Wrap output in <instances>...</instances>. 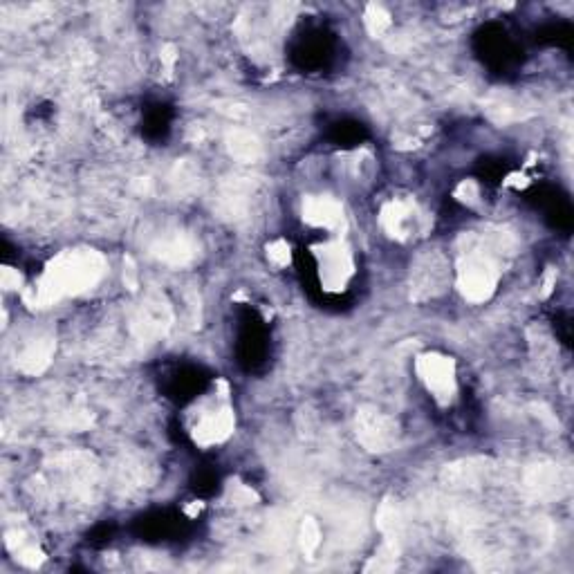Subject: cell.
I'll return each instance as SVG.
<instances>
[{"label":"cell","mask_w":574,"mask_h":574,"mask_svg":"<svg viewBox=\"0 0 574 574\" xmlns=\"http://www.w3.org/2000/svg\"><path fill=\"white\" fill-rule=\"evenodd\" d=\"M101 274V261L95 254H63L43 276L41 296L45 299H61L74 292L86 290Z\"/></svg>","instance_id":"obj_1"},{"label":"cell","mask_w":574,"mask_h":574,"mask_svg":"<svg viewBox=\"0 0 574 574\" xmlns=\"http://www.w3.org/2000/svg\"><path fill=\"white\" fill-rule=\"evenodd\" d=\"M305 220L314 227L332 229L341 222V205L330 198H312L305 202Z\"/></svg>","instance_id":"obj_4"},{"label":"cell","mask_w":574,"mask_h":574,"mask_svg":"<svg viewBox=\"0 0 574 574\" xmlns=\"http://www.w3.org/2000/svg\"><path fill=\"white\" fill-rule=\"evenodd\" d=\"M270 256L274 258V261L285 263L287 258H290V247H287L285 243H276L270 247Z\"/></svg>","instance_id":"obj_5"},{"label":"cell","mask_w":574,"mask_h":574,"mask_svg":"<svg viewBox=\"0 0 574 574\" xmlns=\"http://www.w3.org/2000/svg\"><path fill=\"white\" fill-rule=\"evenodd\" d=\"M321 281L328 290H344L350 276L355 272L353 256L341 243H328L319 249Z\"/></svg>","instance_id":"obj_2"},{"label":"cell","mask_w":574,"mask_h":574,"mask_svg":"<svg viewBox=\"0 0 574 574\" xmlns=\"http://www.w3.org/2000/svg\"><path fill=\"white\" fill-rule=\"evenodd\" d=\"M420 375L429 391L438 397L440 402H449L456 393V373H453V361L447 357H424L420 361Z\"/></svg>","instance_id":"obj_3"}]
</instances>
